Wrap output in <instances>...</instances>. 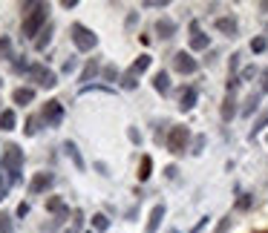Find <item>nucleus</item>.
<instances>
[{"label": "nucleus", "instance_id": "b1692460", "mask_svg": "<svg viewBox=\"0 0 268 233\" xmlns=\"http://www.w3.org/2000/svg\"><path fill=\"white\" fill-rule=\"evenodd\" d=\"M150 64H153V58H150V55H138V58L133 61V66H130V72L141 75V72H145V69H147V66H150Z\"/></svg>", "mask_w": 268, "mask_h": 233}, {"label": "nucleus", "instance_id": "a878e982", "mask_svg": "<svg viewBox=\"0 0 268 233\" xmlns=\"http://www.w3.org/2000/svg\"><path fill=\"white\" fill-rule=\"evenodd\" d=\"M257 107H260V92H251L245 98V104H242V115H251Z\"/></svg>", "mask_w": 268, "mask_h": 233}, {"label": "nucleus", "instance_id": "bb28decb", "mask_svg": "<svg viewBox=\"0 0 268 233\" xmlns=\"http://www.w3.org/2000/svg\"><path fill=\"white\" fill-rule=\"evenodd\" d=\"M46 210H49V213H55V216H58L61 210H66L64 199H61V196H49V199H46Z\"/></svg>", "mask_w": 268, "mask_h": 233}, {"label": "nucleus", "instance_id": "79ce46f5", "mask_svg": "<svg viewBox=\"0 0 268 233\" xmlns=\"http://www.w3.org/2000/svg\"><path fill=\"white\" fill-rule=\"evenodd\" d=\"M9 196V182H3V176H0V202Z\"/></svg>", "mask_w": 268, "mask_h": 233}, {"label": "nucleus", "instance_id": "6e6552de", "mask_svg": "<svg viewBox=\"0 0 268 233\" xmlns=\"http://www.w3.org/2000/svg\"><path fill=\"white\" fill-rule=\"evenodd\" d=\"M173 69L182 72V75H193L196 69H199V64L190 58V52H176L173 55Z\"/></svg>", "mask_w": 268, "mask_h": 233}, {"label": "nucleus", "instance_id": "864d4df0", "mask_svg": "<svg viewBox=\"0 0 268 233\" xmlns=\"http://www.w3.org/2000/svg\"><path fill=\"white\" fill-rule=\"evenodd\" d=\"M64 233H75V230H73V227H69V230H64Z\"/></svg>", "mask_w": 268, "mask_h": 233}, {"label": "nucleus", "instance_id": "f03ea898", "mask_svg": "<svg viewBox=\"0 0 268 233\" xmlns=\"http://www.w3.org/2000/svg\"><path fill=\"white\" fill-rule=\"evenodd\" d=\"M0 167L6 170L9 184H15L21 179V167H23V150L17 144H6L3 147V156H0Z\"/></svg>", "mask_w": 268, "mask_h": 233}, {"label": "nucleus", "instance_id": "4468645a", "mask_svg": "<svg viewBox=\"0 0 268 233\" xmlns=\"http://www.w3.org/2000/svg\"><path fill=\"white\" fill-rule=\"evenodd\" d=\"M196 101H199V92H196L193 87H188L185 92H182V98H179V109L182 112H190V109L196 107Z\"/></svg>", "mask_w": 268, "mask_h": 233}, {"label": "nucleus", "instance_id": "2eb2a0df", "mask_svg": "<svg viewBox=\"0 0 268 233\" xmlns=\"http://www.w3.org/2000/svg\"><path fill=\"white\" fill-rule=\"evenodd\" d=\"M101 69H104V66H101V61H98V58H90V61H87V66H84V69H81L78 81H93L95 75L101 72Z\"/></svg>", "mask_w": 268, "mask_h": 233}, {"label": "nucleus", "instance_id": "a211bd4d", "mask_svg": "<svg viewBox=\"0 0 268 233\" xmlns=\"http://www.w3.org/2000/svg\"><path fill=\"white\" fill-rule=\"evenodd\" d=\"M153 89H156V92H162V95H167V92H170V78H167V72H165V69L153 75Z\"/></svg>", "mask_w": 268, "mask_h": 233}, {"label": "nucleus", "instance_id": "0eeeda50", "mask_svg": "<svg viewBox=\"0 0 268 233\" xmlns=\"http://www.w3.org/2000/svg\"><path fill=\"white\" fill-rule=\"evenodd\" d=\"M55 184V173H49V170H41V173L32 176V182H29V193L32 196H41V193H46V190Z\"/></svg>", "mask_w": 268, "mask_h": 233}, {"label": "nucleus", "instance_id": "412c9836", "mask_svg": "<svg viewBox=\"0 0 268 233\" xmlns=\"http://www.w3.org/2000/svg\"><path fill=\"white\" fill-rule=\"evenodd\" d=\"M138 182H147V179H150L153 176V159L150 156H141V161H138Z\"/></svg>", "mask_w": 268, "mask_h": 233}, {"label": "nucleus", "instance_id": "473e14b6", "mask_svg": "<svg viewBox=\"0 0 268 233\" xmlns=\"http://www.w3.org/2000/svg\"><path fill=\"white\" fill-rule=\"evenodd\" d=\"M262 127H268V109L265 112H262L260 118H257V121H254V130H251V139H257V135H260V130Z\"/></svg>", "mask_w": 268, "mask_h": 233}, {"label": "nucleus", "instance_id": "20e7f679", "mask_svg": "<svg viewBox=\"0 0 268 233\" xmlns=\"http://www.w3.org/2000/svg\"><path fill=\"white\" fill-rule=\"evenodd\" d=\"M26 78L35 81L38 87H44V89H55V87H58V75L52 72L49 66H44V64H32L29 72H26Z\"/></svg>", "mask_w": 268, "mask_h": 233}, {"label": "nucleus", "instance_id": "09e8293b", "mask_svg": "<svg viewBox=\"0 0 268 233\" xmlns=\"http://www.w3.org/2000/svg\"><path fill=\"white\" fill-rule=\"evenodd\" d=\"M237 66H239V52H237V55H231V72H237Z\"/></svg>", "mask_w": 268, "mask_h": 233}, {"label": "nucleus", "instance_id": "de8ad7c7", "mask_svg": "<svg viewBox=\"0 0 268 233\" xmlns=\"http://www.w3.org/2000/svg\"><path fill=\"white\" fill-rule=\"evenodd\" d=\"M61 6H64V9H75V6H78V0H61Z\"/></svg>", "mask_w": 268, "mask_h": 233}, {"label": "nucleus", "instance_id": "9b49d317", "mask_svg": "<svg viewBox=\"0 0 268 233\" xmlns=\"http://www.w3.org/2000/svg\"><path fill=\"white\" fill-rule=\"evenodd\" d=\"M162 219H165V204H156V207L150 210V216H147V227H145V233H156V230H159Z\"/></svg>", "mask_w": 268, "mask_h": 233}, {"label": "nucleus", "instance_id": "ea45409f", "mask_svg": "<svg viewBox=\"0 0 268 233\" xmlns=\"http://www.w3.org/2000/svg\"><path fill=\"white\" fill-rule=\"evenodd\" d=\"M254 75H257V66H248V69H242V75H239V81H251Z\"/></svg>", "mask_w": 268, "mask_h": 233}, {"label": "nucleus", "instance_id": "7c9ffc66", "mask_svg": "<svg viewBox=\"0 0 268 233\" xmlns=\"http://www.w3.org/2000/svg\"><path fill=\"white\" fill-rule=\"evenodd\" d=\"M101 78L110 81V84H116V81H121V75H118V69H116L113 64H107V66L101 69Z\"/></svg>", "mask_w": 268, "mask_h": 233}, {"label": "nucleus", "instance_id": "cd10ccee", "mask_svg": "<svg viewBox=\"0 0 268 233\" xmlns=\"http://www.w3.org/2000/svg\"><path fill=\"white\" fill-rule=\"evenodd\" d=\"M0 233H15V222H12V213L0 210Z\"/></svg>", "mask_w": 268, "mask_h": 233}, {"label": "nucleus", "instance_id": "ddd939ff", "mask_svg": "<svg viewBox=\"0 0 268 233\" xmlns=\"http://www.w3.org/2000/svg\"><path fill=\"white\" fill-rule=\"evenodd\" d=\"M156 35L165 37V41H170V37L176 35V23L170 21V17H159V21H156Z\"/></svg>", "mask_w": 268, "mask_h": 233}, {"label": "nucleus", "instance_id": "4d7b16f0", "mask_svg": "<svg viewBox=\"0 0 268 233\" xmlns=\"http://www.w3.org/2000/svg\"><path fill=\"white\" fill-rule=\"evenodd\" d=\"M0 87H3V81H0Z\"/></svg>", "mask_w": 268, "mask_h": 233}, {"label": "nucleus", "instance_id": "393cba45", "mask_svg": "<svg viewBox=\"0 0 268 233\" xmlns=\"http://www.w3.org/2000/svg\"><path fill=\"white\" fill-rule=\"evenodd\" d=\"M38 130H41V115H29L23 124V135H38Z\"/></svg>", "mask_w": 268, "mask_h": 233}, {"label": "nucleus", "instance_id": "8fccbe9b", "mask_svg": "<svg viewBox=\"0 0 268 233\" xmlns=\"http://www.w3.org/2000/svg\"><path fill=\"white\" fill-rule=\"evenodd\" d=\"M260 92H268V69L262 72V87H260Z\"/></svg>", "mask_w": 268, "mask_h": 233}, {"label": "nucleus", "instance_id": "e433bc0d", "mask_svg": "<svg viewBox=\"0 0 268 233\" xmlns=\"http://www.w3.org/2000/svg\"><path fill=\"white\" fill-rule=\"evenodd\" d=\"M231 225H234V219H231V216H225L222 222L217 225V230H213V233H228V230H231Z\"/></svg>", "mask_w": 268, "mask_h": 233}, {"label": "nucleus", "instance_id": "dca6fc26", "mask_svg": "<svg viewBox=\"0 0 268 233\" xmlns=\"http://www.w3.org/2000/svg\"><path fill=\"white\" fill-rule=\"evenodd\" d=\"M217 29L222 32V35H228V37H237V17H219L217 21Z\"/></svg>", "mask_w": 268, "mask_h": 233}, {"label": "nucleus", "instance_id": "7ed1b4c3", "mask_svg": "<svg viewBox=\"0 0 268 233\" xmlns=\"http://www.w3.org/2000/svg\"><path fill=\"white\" fill-rule=\"evenodd\" d=\"M69 37H73V44L78 52H93L98 46V35L90 26H84V23H73L69 26Z\"/></svg>", "mask_w": 268, "mask_h": 233}, {"label": "nucleus", "instance_id": "49530a36", "mask_svg": "<svg viewBox=\"0 0 268 233\" xmlns=\"http://www.w3.org/2000/svg\"><path fill=\"white\" fill-rule=\"evenodd\" d=\"M176 173H179V170H176L173 164H170V167H165V176H167V179H176Z\"/></svg>", "mask_w": 268, "mask_h": 233}, {"label": "nucleus", "instance_id": "3c124183", "mask_svg": "<svg viewBox=\"0 0 268 233\" xmlns=\"http://www.w3.org/2000/svg\"><path fill=\"white\" fill-rule=\"evenodd\" d=\"M205 225H208V216H205V219H199V225H196V227H193V230H190V233H199V230H202Z\"/></svg>", "mask_w": 268, "mask_h": 233}, {"label": "nucleus", "instance_id": "f8f14e48", "mask_svg": "<svg viewBox=\"0 0 268 233\" xmlns=\"http://www.w3.org/2000/svg\"><path fill=\"white\" fill-rule=\"evenodd\" d=\"M12 101H15L17 107H26V104L35 101V89L32 87H17L15 92H12Z\"/></svg>", "mask_w": 268, "mask_h": 233}, {"label": "nucleus", "instance_id": "13d9d810", "mask_svg": "<svg viewBox=\"0 0 268 233\" xmlns=\"http://www.w3.org/2000/svg\"><path fill=\"white\" fill-rule=\"evenodd\" d=\"M0 112H3V109H0Z\"/></svg>", "mask_w": 268, "mask_h": 233}, {"label": "nucleus", "instance_id": "1a4fd4ad", "mask_svg": "<svg viewBox=\"0 0 268 233\" xmlns=\"http://www.w3.org/2000/svg\"><path fill=\"white\" fill-rule=\"evenodd\" d=\"M64 153H66V159L73 161V167L78 170V173H84V170H87V161H84V156H81V150H78V144H75V141H64Z\"/></svg>", "mask_w": 268, "mask_h": 233}, {"label": "nucleus", "instance_id": "f704fd0d", "mask_svg": "<svg viewBox=\"0 0 268 233\" xmlns=\"http://www.w3.org/2000/svg\"><path fill=\"white\" fill-rule=\"evenodd\" d=\"M75 69H78V58H66L64 66H61V72H64V75H73Z\"/></svg>", "mask_w": 268, "mask_h": 233}, {"label": "nucleus", "instance_id": "a18cd8bd", "mask_svg": "<svg viewBox=\"0 0 268 233\" xmlns=\"http://www.w3.org/2000/svg\"><path fill=\"white\" fill-rule=\"evenodd\" d=\"M15 213H17V216L23 219V216H26V213H29V204H26V202H21V204H17V210H15Z\"/></svg>", "mask_w": 268, "mask_h": 233}, {"label": "nucleus", "instance_id": "c03bdc74", "mask_svg": "<svg viewBox=\"0 0 268 233\" xmlns=\"http://www.w3.org/2000/svg\"><path fill=\"white\" fill-rule=\"evenodd\" d=\"M136 23H138V12H130V15H127V29H133Z\"/></svg>", "mask_w": 268, "mask_h": 233}, {"label": "nucleus", "instance_id": "2f4dec72", "mask_svg": "<svg viewBox=\"0 0 268 233\" xmlns=\"http://www.w3.org/2000/svg\"><path fill=\"white\" fill-rule=\"evenodd\" d=\"M84 219H87V216H84V210H81V207H75V210H73V225H69V227H73L75 233H81V227H84Z\"/></svg>", "mask_w": 268, "mask_h": 233}, {"label": "nucleus", "instance_id": "5fc2aeb1", "mask_svg": "<svg viewBox=\"0 0 268 233\" xmlns=\"http://www.w3.org/2000/svg\"><path fill=\"white\" fill-rule=\"evenodd\" d=\"M170 233H179V230H170Z\"/></svg>", "mask_w": 268, "mask_h": 233}, {"label": "nucleus", "instance_id": "9d476101", "mask_svg": "<svg viewBox=\"0 0 268 233\" xmlns=\"http://www.w3.org/2000/svg\"><path fill=\"white\" fill-rule=\"evenodd\" d=\"M190 32H193V35H190V49L193 52H202V49H208L210 46V37L205 35V32H199V23H190Z\"/></svg>", "mask_w": 268, "mask_h": 233}, {"label": "nucleus", "instance_id": "72a5a7b5", "mask_svg": "<svg viewBox=\"0 0 268 233\" xmlns=\"http://www.w3.org/2000/svg\"><path fill=\"white\" fill-rule=\"evenodd\" d=\"M265 49H268V37H254L251 41V52L260 55V52H265Z\"/></svg>", "mask_w": 268, "mask_h": 233}, {"label": "nucleus", "instance_id": "4c0bfd02", "mask_svg": "<svg viewBox=\"0 0 268 233\" xmlns=\"http://www.w3.org/2000/svg\"><path fill=\"white\" fill-rule=\"evenodd\" d=\"M205 141H208L205 135H196V141H193V150H190V153H193V156H199V153L205 150Z\"/></svg>", "mask_w": 268, "mask_h": 233}, {"label": "nucleus", "instance_id": "a19ab883", "mask_svg": "<svg viewBox=\"0 0 268 233\" xmlns=\"http://www.w3.org/2000/svg\"><path fill=\"white\" fill-rule=\"evenodd\" d=\"M145 6H147V9H165V6H167V0H147Z\"/></svg>", "mask_w": 268, "mask_h": 233}, {"label": "nucleus", "instance_id": "58836bf2", "mask_svg": "<svg viewBox=\"0 0 268 233\" xmlns=\"http://www.w3.org/2000/svg\"><path fill=\"white\" fill-rule=\"evenodd\" d=\"M127 139H130L133 144H141V132H138L136 127H127Z\"/></svg>", "mask_w": 268, "mask_h": 233}, {"label": "nucleus", "instance_id": "aec40b11", "mask_svg": "<svg viewBox=\"0 0 268 233\" xmlns=\"http://www.w3.org/2000/svg\"><path fill=\"white\" fill-rule=\"evenodd\" d=\"M15 124H17L15 109H3V112H0V130L9 132V130H15Z\"/></svg>", "mask_w": 268, "mask_h": 233}, {"label": "nucleus", "instance_id": "4be33fe9", "mask_svg": "<svg viewBox=\"0 0 268 233\" xmlns=\"http://www.w3.org/2000/svg\"><path fill=\"white\" fill-rule=\"evenodd\" d=\"M15 52H12V37L9 35H0V61H12Z\"/></svg>", "mask_w": 268, "mask_h": 233}, {"label": "nucleus", "instance_id": "6ab92c4d", "mask_svg": "<svg viewBox=\"0 0 268 233\" xmlns=\"http://www.w3.org/2000/svg\"><path fill=\"white\" fill-rule=\"evenodd\" d=\"M52 35H55V26H52V23H49V26H46V29L41 32V35H38V37H35V49H38V52H44L46 46L52 44Z\"/></svg>", "mask_w": 268, "mask_h": 233}, {"label": "nucleus", "instance_id": "39448f33", "mask_svg": "<svg viewBox=\"0 0 268 233\" xmlns=\"http://www.w3.org/2000/svg\"><path fill=\"white\" fill-rule=\"evenodd\" d=\"M188 141H190V130L188 127H170V132H167V150L173 156H182L185 150H188Z\"/></svg>", "mask_w": 268, "mask_h": 233}, {"label": "nucleus", "instance_id": "c85d7f7f", "mask_svg": "<svg viewBox=\"0 0 268 233\" xmlns=\"http://www.w3.org/2000/svg\"><path fill=\"white\" fill-rule=\"evenodd\" d=\"M90 92H104V95H113V89L104 87V84H84L81 87V95H90Z\"/></svg>", "mask_w": 268, "mask_h": 233}, {"label": "nucleus", "instance_id": "603ef678", "mask_svg": "<svg viewBox=\"0 0 268 233\" xmlns=\"http://www.w3.org/2000/svg\"><path fill=\"white\" fill-rule=\"evenodd\" d=\"M260 9H262V12H268V3H260Z\"/></svg>", "mask_w": 268, "mask_h": 233}, {"label": "nucleus", "instance_id": "423d86ee", "mask_svg": "<svg viewBox=\"0 0 268 233\" xmlns=\"http://www.w3.org/2000/svg\"><path fill=\"white\" fill-rule=\"evenodd\" d=\"M41 121H44V127H61V121H64V104L61 101H46L44 109H41Z\"/></svg>", "mask_w": 268, "mask_h": 233}, {"label": "nucleus", "instance_id": "6e6d98bb", "mask_svg": "<svg viewBox=\"0 0 268 233\" xmlns=\"http://www.w3.org/2000/svg\"><path fill=\"white\" fill-rule=\"evenodd\" d=\"M87 233H95V230H87Z\"/></svg>", "mask_w": 268, "mask_h": 233}, {"label": "nucleus", "instance_id": "f3484780", "mask_svg": "<svg viewBox=\"0 0 268 233\" xmlns=\"http://www.w3.org/2000/svg\"><path fill=\"white\" fill-rule=\"evenodd\" d=\"M234 115H237V98H234V92H228L222 101V121H231Z\"/></svg>", "mask_w": 268, "mask_h": 233}, {"label": "nucleus", "instance_id": "5701e85b", "mask_svg": "<svg viewBox=\"0 0 268 233\" xmlns=\"http://www.w3.org/2000/svg\"><path fill=\"white\" fill-rule=\"evenodd\" d=\"M118 84H121V89H127V92H133V89L138 87V75H136V72H130V69H127V72L121 75V81H118Z\"/></svg>", "mask_w": 268, "mask_h": 233}, {"label": "nucleus", "instance_id": "f257e3e1", "mask_svg": "<svg viewBox=\"0 0 268 233\" xmlns=\"http://www.w3.org/2000/svg\"><path fill=\"white\" fill-rule=\"evenodd\" d=\"M49 26V3H41V6L32 12V15H26L23 17V23H21V35L23 37H38L41 32Z\"/></svg>", "mask_w": 268, "mask_h": 233}, {"label": "nucleus", "instance_id": "bf43d9fd", "mask_svg": "<svg viewBox=\"0 0 268 233\" xmlns=\"http://www.w3.org/2000/svg\"><path fill=\"white\" fill-rule=\"evenodd\" d=\"M265 139H268V135H265Z\"/></svg>", "mask_w": 268, "mask_h": 233}, {"label": "nucleus", "instance_id": "37998d69", "mask_svg": "<svg viewBox=\"0 0 268 233\" xmlns=\"http://www.w3.org/2000/svg\"><path fill=\"white\" fill-rule=\"evenodd\" d=\"M93 167L98 170V173H101V176H110V167H107V164H104V161H95Z\"/></svg>", "mask_w": 268, "mask_h": 233}, {"label": "nucleus", "instance_id": "c9c22d12", "mask_svg": "<svg viewBox=\"0 0 268 233\" xmlns=\"http://www.w3.org/2000/svg\"><path fill=\"white\" fill-rule=\"evenodd\" d=\"M251 202H254L251 193H242V196L237 199V207H239V210H248V207H251Z\"/></svg>", "mask_w": 268, "mask_h": 233}, {"label": "nucleus", "instance_id": "c756f323", "mask_svg": "<svg viewBox=\"0 0 268 233\" xmlns=\"http://www.w3.org/2000/svg\"><path fill=\"white\" fill-rule=\"evenodd\" d=\"M107 227H110V219L104 216V213H95V216H93V230L95 233H104Z\"/></svg>", "mask_w": 268, "mask_h": 233}]
</instances>
